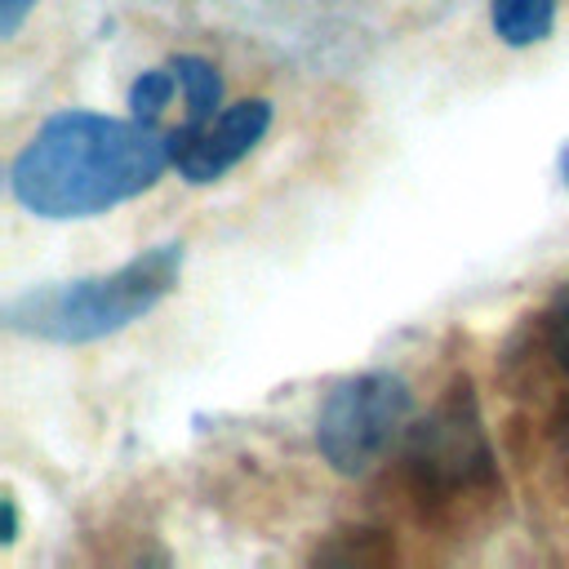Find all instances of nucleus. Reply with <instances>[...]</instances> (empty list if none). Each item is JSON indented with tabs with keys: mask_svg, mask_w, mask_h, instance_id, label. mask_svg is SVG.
<instances>
[{
	"mask_svg": "<svg viewBox=\"0 0 569 569\" xmlns=\"http://www.w3.org/2000/svg\"><path fill=\"white\" fill-rule=\"evenodd\" d=\"M169 164L164 129L138 116L58 111L13 156L9 191L36 218H93L156 187Z\"/></svg>",
	"mask_w": 569,
	"mask_h": 569,
	"instance_id": "f257e3e1",
	"label": "nucleus"
},
{
	"mask_svg": "<svg viewBox=\"0 0 569 569\" xmlns=\"http://www.w3.org/2000/svg\"><path fill=\"white\" fill-rule=\"evenodd\" d=\"M182 271V244H156L116 271L40 284L4 302V325L40 342H98L156 311Z\"/></svg>",
	"mask_w": 569,
	"mask_h": 569,
	"instance_id": "f03ea898",
	"label": "nucleus"
},
{
	"mask_svg": "<svg viewBox=\"0 0 569 569\" xmlns=\"http://www.w3.org/2000/svg\"><path fill=\"white\" fill-rule=\"evenodd\" d=\"M409 387L396 373H360L338 382L316 418V445L342 476H365L409 422Z\"/></svg>",
	"mask_w": 569,
	"mask_h": 569,
	"instance_id": "7ed1b4c3",
	"label": "nucleus"
},
{
	"mask_svg": "<svg viewBox=\"0 0 569 569\" xmlns=\"http://www.w3.org/2000/svg\"><path fill=\"white\" fill-rule=\"evenodd\" d=\"M271 124V102L267 98H244V102H231L222 111H213L204 124L187 129L182 138L169 142L173 151V169L187 178V182H213L222 178L231 164H240L267 133Z\"/></svg>",
	"mask_w": 569,
	"mask_h": 569,
	"instance_id": "20e7f679",
	"label": "nucleus"
},
{
	"mask_svg": "<svg viewBox=\"0 0 569 569\" xmlns=\"http://www.w3.org/2000/svg\"><path fill=\"white\" fill-rule=\"evenodd\" d=\"M218 98H222V80H218V71H213V62H204V58H196V53H182V58H173V62H164V67H151V71H142V76L133 80V89H129V111H133L138 120L164 129V116L182 102V129L173 133V138H182L187 129H196V124H204V120L213 116ZM173 138H169V142H173Z\"/></svg>",
	"mask_w": 569,
	"mask_h": 569,
	"instance_id": "39448f33",
	"label": "nucleus"
},
{
	"mask_svg": "<svg viewBox=\"0 0 569 569\" xmlns=\"http://www.w3.org/2000/svg\"><path fill=\"white\" fill-rule=\"evenodd\" d=\"M493 36L511 49H529L551 36L556 27V0H493L489 4Z\"/></svg>",
	"mask_w": 569,
	"mask_h": 569,
	"instance_id": "423d86ee",
	"label": "nucleus"
},
{
	"mask_svg": "<svg viewBox=\"0 0 569 569\" xmlns=\"http://www.w3.org/2000/svg\"><path fill=\"white\" fill-rule=\"evenodd\" d=\"M547 338H551V351H556L560 369L569 373V284L556 293V302L547 311Z\"/></svg>",
	"mask_w": 569,
	"mask_h": 569,
	"instance_id": "0eeeda50",
	"label": "nucleus"
},
{
	"mask_svg": "<svg viewBox=\"0 0 569 569\" xmlns=\"http://www.w3.org/2000/svg\"><path fill=\"white\" fill-rule=\"evenodd\" d=\"M31 4H36V0H0V31H4V36H13Z\"/></svg>",
	"mask_w": 569,
	"mask_h": 569,
	"instance_id": "6e6552de",
	"label": "nucleus"
},
{
	"mask_svg": "<svg viewBox=\"0 0 569 569\" xmlns=\"http://www.w3.org/2000/svg\"><path fill=\"white\" fill-rule=\"evenodd\" d=\"M13 533H18V511H13V498H4V542H13Z\"/></svg>",
	"mask_w": 569,
	"mask_h": 569,
	"instance_id": "1a4fd4ad",
	"label": "nucleus"
},
{
	"mask_svg": "<svg viewBox=\"0 0 569 569\" xmlns=\"http://www.w3.org/2000/svg\"><path fill=\"white\" fill-rule=\"evenodd\" d=\"M560 173H565V187H569V147H565V156H560Z\"/></svg>",
	"mask_w": 569,
	"mask_h": 569,
	"instance_id": "9d476101",
	"label": "nucleus"
}]
</instances>
